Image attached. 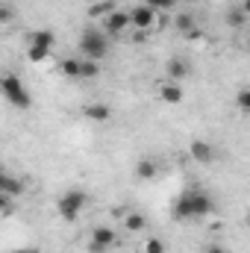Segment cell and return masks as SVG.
<instances>
[{
	"instance_id": "1",
	"label": "cell",
	"mask_w": 250,
	"mask_h": 253,
	"mask_svg": "<svg viewBox=\"0 0 250 253\" xmlns=\"http://www.w3.org/2000/svg\"><path fill=\"white\" fill-rule=\"evenodd\" d=\"M215 209V200L212 194L203 189H186L177 200H174V218L177 221H194V218H206L209 212Z\"/></svg>"
},
{
	"instance_id": "2",
	"label": "cell",
	"mask_w": 250,
	"mask_h": 253,
	"mask_svg": "<svg viewBox=\"0 0 250 253\" xmlns=\"http://www.w3.org/2000/svg\"><path fill=\"white\" fill-rule=\"evenodd\" d=\"M106 53H109V39H106V33L83 30V36H80V56H83V59L100 62Z\"/></svg>"
},
{
	"instance_id": "3",
	"label": "cell",
	"mask_w": 250,
	"mask_h": 253,
	"mask_svg": "<svg viewBox=\"0 0 250 253\" xmlns=\"http://www.w3.org/2000/svg\"><path fill=\"white\" fill-rule=\"evenodd\" d=\"M0 88H3L6 103H12L15 109H30V106H33V94L27 91V85H24L15 74H6L3 83H0Z\"/></svg>"
},
{
	"instance_id": "4",
	"label": "cell",
	"mask_w": 250,
	"mask_h": 253,
	"mask_svg": "<svg viewBox=\"0 0 250 253\" xmlns=\"http://www.w3.org/2000/svg\"><path fill=\"white\" fill-rule=\"evenodd\" d=\"M85 203H88L85 191L68 189L62 197H59V203H56V212H59V218H62V221H77V218H80V212L85 209Z\"/></svg>"
},
{
	"instance_id": "5",
	"label": "cell",
	"mask_w": 250,
	"mask_h": 253,
	"mask_svg": "<svg viewBox=\"0 0 250 253\" xmlns=\"http://www.w3.org/2000/svg\"><path fill=\"white\" fill-rule=\"evenodd\" d=\"M115 245H118V236L109 227H94L91 236H88V253H106V251H112Z\"/></svg>"
},
{
	"instance_id": "6",
	"label": "cell",
	"mask_w": 250,
	"mask_h": 253,
	"mask_svg": "<svg viewBox=\"0 0 250 253\" xmlns=\"http://www.w3.org/2000/svg\"><path fill=\"white\" fill-rule=\"evenodd\" d=\"M129 24H132L138 33L153 30V27H156V9H150V6H144V3H138L135 9H129Z\"/></svg>"
},
{
	"instance_id": "7",
	"label": "cell",
	"mask_w": 250,
	"mask_h": 253,
	"mask_svg": "<svg viewBox=\"0 0 250 253\" xmlns=\"http://www.w3.org/2000/svg\"><path fill=\"white\" fill-rule=\"evenodd\" d=\"M188 156L200 165H212L215 162V147L203 138H194V141H188Z\"/></svg>"
},
{
	"instance_id": "8",
	"label": "cell",
	"mask_w": 250,
	"mask_h": 253,
	"mask_svg": "<svg viewBox=\"0 0 250 253\" xmlns=\"http://www.w3.org/2000/svg\"><path fill=\"white\" fill-rule=\"evenodd\" d=\"M126 27H132V24H129V12L115 9L112 15H106V18H103V33H106V36H121Z\"/></svg>"
},
{
	"instance_id": "9",
	"label": "cell",
	"mask_w": 250,
	"mask_h": 253,
	"mask_svg": "<svg viewBox=\"0 0 250 253\" xmlns=\"http://www.w3.org/2000/svg\"><path fill=\"white\" fill-rule=\"evenodd\" d=\"M159 100L168 103V106H177V103L183 100V85L174 83V80H165V83L159 85Z\"/></svg>"
},
{
	"instance_id": "10",
	"label": "cell",
	"mask_w": 250,
	"mask_h": 253,
	"mask_svg": "<svg viewBox=\"0 0 250 253\" xmlns=\"http://www.w3.org/2000/svg\"><path fill=\"white\" fill-rule=\"evenodd\" d=\"M174 27H177L186 39H200V27L194 24V18H191L188 12H180V15L174 18Z\"/></svg>"
},
{
	"instance_id": "11",
	"label": "cell",
	"mask_w": 250,
	"mask_h": 253,
	"mask_svg": "<svg viewBox=\"0 0 250 253\" xmlns=\"http://www.w3.org/2000/svg\"><path fill=\"white\" fill-rule=\"evenodd\" d=\"M165 71H168V80L180 83V80H186L188 74H191V65H188L186 59H180V56H174V59H168Z\"/></svg>"
},
{
	"instance_id": "12",
	"label": "cell",
	"mask_w": 250,
	"mask_h": 253,
	"mask_svg": "<svg viewBox=\"0 0 250 253\" xmlns=\"http://www.w3.org/2000/svg\"><path fill=\"white\" fill-rule=\"evenodd\" d=\"M0 194L15 200L18 194H24V183H21L18 177H12V174H3V177H0Z\"/></svg>"
},
{
	"instance_id": "13",
	"label": "cell",
	"mask_w": 250,
	"mask_h": 253,
	"mask_svg": "<svg viewBox=\"0 0 250 253\" xmlns=\"http://www.w3.org/2000/svg\"><path fill=\"white\" fill-rule=\"evenodd\" d=\"M30 44H33V47H42V50H53L56 33H53V30H36V33L30 36Z\"/></svg>"
},
{
	"instance_id": "14",
	"label": "cell",
	"mask_w": 250,
	"mask_h": 253,
	"mask_svg": "<svg viewBox=\"0 0 250 253\" xmlns=\"http://www.w3.org/2000/svg\"><path fill=\"white\" fill-rule=\"evenodd\" d=\"M83 115H85L88 121H97V124H103V121H109V118H112V109H109L106 103H88V106L83 109Z\"/></svg>"
},
{
	"instance_id": "15",
	"label": "cell",
	"mask_w": 250,
	"mask_h": 253,
	"mask_svg": "<svg viewBox=\"0 0 250 253\" xmlns=\"http://www.w3.org/2000/svg\"><path fill=\"white\" fill-rule=\"evenodd\" d=\"M59 71H62V77H68V80H83V59H65L59 65Z\"/></svg>"
},
{
	"instance_id": "16",
	"label": "cell",
	"mask_w": 250,
	"mask_h": 253,
	"mask_svg": "<svg viewBox=\"0 0 250 253\" xmlns=\"http://www.w3.org/2000/svg\"><path fill=\"white\" fill-rule=\"evenodd\" d=\"M156 171H159V168H156L153 159H138V165H135V177H138V180H153Z\"/></svg>"
},
{
	"instance_id": "17",
	"label": "cell",
	"mask_w": 250,
	"mask_h": 253,
	"mask_svg": "<svg viewBox=\"0 0 250 253\" xmlns=\"http://www.w3.org/2000/svg\"><path fill=\"white\" fill-rule=\"evenodd\" d=\"M124 227L129 233H138V230H144V215H138V212H129L124 218Z\"/></svg>"
},
{
	"instance_id": "18",
	"label": "cell",
	"mask_w": 250,
	"mask_h": 253,
	"mask_svg": "<svg viewBox=\"0 0 250 253\" xmlns=\"http://www.w3.org/2000/svg\"><path fill=\"white\" fill-rule=\"evenodd\" d=\"M115 9H118V6H112V3H94V6L88 9V15H91V18H106V15H112Z\"/></svg>"
},
{
	"instance_id": "19",
	"label": "cell",
	"mask_w": 250,
	"mask_h": 253,
	"mask_svg": "<svg viewBox=\"0 0 250 253\" xmlns=\"http://www.w3.org/2000/svg\"><path fill=\"white\" fill-rule=\"evenodd\" d=\"M83 59V56H80ZM100 74V65L94 62V59H83V80H94Z\"/></svg>"
},
{
	"instance_id": "20",
	"label": "cell",
	"mask_w": 250,
	"mask_h": 253,
	"mask_svg": "<svg viewBox=\"0 0 250 253\" xmlns=\"http://www.w3.org/2000/svg\"><path fill=\"white\" fill-rule=\"evenodd\" d=\"M141 3L159 12V9H177V3H180V0H141Z\"/></svg>"
},
{
	"instance_id": "21",
	"label": "cell",
	"mask_w": 250,
	"mask_h": 253,
	"mask_svg": "<svg viewBox=\"0 0 250 253\" xmlns=\"http://www.w3.org/2000/svg\"><path fill=\"white\" fill-rule=\"evenodd\" d=\"M245 18H248V15H245L242 9H230V12H227V24H230V27H242Z\"/></svg>"
},
{
	"instance_id": "22",
	"label": "cell",
	"mask_w": 250,
	"mask_h": 253,
	"mask_svg": "<svg viewBox=\"0 0 250 253\" xmlns=\"http://www.w3.org/2000/svg\"><path fill=\"white\" fill-rule=\"evenodd\" d=\"M27 56H30V62H44L47 56H50V50H42V47H27Z\"/></svg>"
},
{
	"instance_id": "23",
	"label": "cell",
	"mask_w": 250,
	"mask_h": 253,
	"mask_svg": "<svg viewBox=\"0 0 250 253\" xmlns=\"http://www.w3.org/2000/svg\"><path fill=\"white\" fill-rule=\"evenodd\" d=\"M236 106H239L242 112H250V88H242V91L236 94Z\"/></svg>"
},
{
	"instance_id": "24",
	"label": "cell",
	"mask_w": 250,
	"mask_h": 253,
	"mask_svg": "<svg viewBox=\"0 0 250 253\" xmlns=\"http://www.w3.org/2000/svg\"><path fill=\"white\" fill-rule=\"evenodd\" d=\"M144 253H165V242L162 239H147L144 242Z\"/></svg>"
},
{
	"instance_id": "25",
	"label": "cell",
	"mask_w": 250,
	"mask_h": 253,
	"mask_svg": "<svg viewBox=\"0 0 250 253\" xmlns=\"http://www.w3.org/2000/svg\"><path fill=\"white\" fill-rule=\"evenodd\" d=\"M203 253H227V248H224V245H215V242H212V245H206V251Z\"/></svg>"
},
{
	"instance_id": "26",
	"label": "cell",
	"mask_w": 250,
	"mask_h": 253,
	"mask_svg": "<svg viewBox=\"0 0 250 253\" xmlns=\"http://www.w3.org/2000/svg\"><path fill=\"white\" fill-rule=\"evenodd\" d=\"M239 9H242L245 15H250V0H242V6H239Z\"/></svg>"
},
{
	"instance_id": "27",
	"label": "cell",
	"mask_w": 250,
	"mask_h": 253,
	"mask_svg": "<svg viewBox=\"0 0 250 253\" xmlns=\"http://www.w3.org/2000/svg\"><path fill=\"white\" fill-rule=\"evenodd\" d=\"M12 253H36V251H27V248H24V251H12Z\"/></svg>"
},
{
	"instance_id": "28",
	"label": "cell",
	"mask_w": 250,
	"mask_h": 253,
	"mask_svg": "<svg viewBox=\"0 0 250 253\" xmlns=\"http://www.w3.org/2000/svg\"><path fill=\"white\" fill-rule=\"evenodd\" d=\"M248 53H250V39H248Z\"/></svg>"
},
{
	"instance_id": "29",
	"label": "cell",
	"mask_w": 250,
	"mask_h": 253,
	"mask_svg": "<svg viewBox=\"0 0 250 253\" xmlns=\"http://www.w3.org/2000/svg\"><path fill=\"white\" fill-rule=\"evenodd\" d=\"M186 3H194V0H186Z\"/></svg>"
}]
</instances>
